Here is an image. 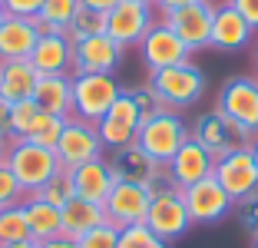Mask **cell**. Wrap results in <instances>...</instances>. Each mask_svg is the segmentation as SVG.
Wrapping results in <instances>:
<instances>
[{
  "label": "cell",
  "mask_w": 258,
  "mask_h": 248,
  "mask_svg": "<svg viewBox=\"0 0 258 248\" xmlns=\"http://www.w3.org/2000/svg\"><path fill=\"white\" fill-rule=\"evenodd\" d=\"M63 33H67L70 43L86 40V37H96V33H106V14L90 10V7H80V10H76V17L70 20V27Z\"/></svg>",
  "instance_id": "29"
},
{
  "label": "cell",
  "mask_w": 258,
  "mask_h": 248,
  "mask_svg": "<svg viewBox=\"0 0 258 248\" xmlns=\"http://www.w3.org/2000/svg\"><path fill=\"white\" fill-rule=\"evenodd\" d=\"M255 76H258V43H255Z\"/></svg>",
  "instance_id": "48"
},
{
  "label": "cell",
  "mask_w": 258,
  "mask_h": 248,
  "mask_svg": "<svg viewBox=\"0 0 258 248\" xmlns=\"http://www.w3.org/2000/svg\"><path fill=\"white\" fill-rule=\"evenodd\" d=\"M166 175L175 182V185H192V182H199V179H209L212 175V169H215V156L209 149H205L202 143H196V139H185L182 146H179V152H175L172 159H169L166 165Z\"/></svg>",
  "instance_id": "17"
},
{
  "label": "cell",
  "mask_w": 258,
  "mask_h": 248,
  "mask_svg": "<svg viewBox=\"0 0 258 248\" xmlns=\"http://www.w3.org/2000/svg\"><path fill=\"white\" fill-rule=\"evenodd\" d=\"M76 10H80V0H43V7H40V14H37L40 33L67 30L70 20L76 17Z\"/></svg>",
  "instance_id": "27"
},
{
  "label": "cell",
  "mask_w": 258,
  "mask_h": 248,
  "mask_svg": "<svg viewBox=\"0 0 258 248\" xmlns=\"http://www.w3.org/2000/svg\"><path fill=\"white\" fill-rule=\"evenodd\" d=\"M7 20V10H4V4H0V23Z\"/></svg>",
  "instance_id": "47"
},
{
  "label": "cell",
  "mask_w": 258,
  "mask_h": 248,
  "mask_svg": "<svg viewBox=\"0 0 258 248\" xmlns=\"http://www.w3.org/2000/svg\"><path fill=\"white\" fill-rule=\"evenodd\" d=\"M149 86L156 90V96L166 109L179 113V109H189L205 96V73L192 60H185V63L149 73Z\"/></svg>",
  "instance_id": "4"
},
{
  "label": "cell",
  "mask_w": 258,
  "mask_h": 248,
  "mask_svg": "<svg viewBox=\"0 0 258 248\" xmlns=\"http://www.w3.org/2000/svg\"><path fill=\"white\" fill-rule=\"evenodd\" d=\"M119 0H80V7H90V10H99V14H109Z\"/></svg>",
  "instance_id": "41"
},
{
  "label": "cell",
  "mask_w": 258,
  "mask_h": 248,
  "mask_svg": "<svg viewBox=\"0 0 258 248\" xmlns=\"http://www.w3.org/2000/svg\"><path fill=\"white\" fill-rule=\"evenodd\" d=\"M126 46H119L109 33L76 40L73 43V73H116L122 67Z\"/></svg>",
  "instance_id": "15"
},
{
  "label": "cell",
  "mask_w": 258,
  "mask_h": 248,
  "mask_svg": "<svg viewBox=\"0 0 258 248\" xmlns=\"http://www.w3.org/2000/svg\"><path fill=\"white\" fill-rule=\"evenodd\" d=\"M40 248H80L73 238H67V235H56V238H46L40 241Z\"/></svg>",
  "instance_id": "42"
},
{
  "label": "cell",
  "mask_w": 258,
  "mask_h": 248,
  "mask_svg": "<svg viewBox=\"0 0 258 248\" xmlns=\"http://www.w3.org/2000/svg\"><path fill=\"white\" fill-rule=\"evenodd\" d=\"M56 159H60V169H76V165H86L93 159H103V139H99V129L86 119H76L70 116L67 126L60 133V143H56Z\"/></svg>",
  "instance_id": "8"
},
{
  "label": "cell",
  "mask_w": 258,
  "mask_h": 248,
  "mask_svg": "<svg viewBox=\"0 0 258 248\" xmlns=\"http://www.w3.org/2000/svg\"><path fill=\"white\" fill-rule=\"evenodd\" d=\"M215 109L238 133L248 136V143H251L258 136V76H228L219 90Z\"/></svg>",
  "instance_id": "5"
},
{
  "label": "cell",
  "mask_w": 258,
  "mask_h": 248,
  "mask_svg": "<svg viewBox=\"0 0 258 248\" xmlns=\"http://www.w3.org/2000/svg\"><path fill=\"white\" fill-rule=\"evenodd\" d=\"M119 248H169V241L159 238L149 225H129L119 232Z\"/></svg>",
  "instance_id": "33"
},
{
  "label": "cell",
  "mask_w": 258,
  "mask_h": 248,
  "mask_svg": "<svg viewBox=\"0 0 258 248\" xmlns=\"http://www.w3.org/2000/svg\"><path fill=\"white\" fill-rule=\"evenodd\" d=\"M33 196H40L43 202L56 205V209H63V205L70 202V199H76V189H73V175L67 172V169H60V172L53 175L50 182H43V185L33 192Z\"/></svg>",
  "instance_id": "31"
},
{
  "label": "cell",
  "mask_w": 258,
  "mask_h": 248,
  "mask_svg": "<svg viewBox=\"0 0 258 248\" xmlns=\"http://www.w3.org/2000/svg\"><path fill=\"white\" fill-rule=\"evenodd\" d=\"M30 67L40 76H60V73H73V43L67 40L63 30H50L40 33L37 46L30 53Z\"/></svg>",
  "instance_id": "18"
},
{
  "label": "cell",
  "mask_w": 258,
  "mask_h": 248,
  "mask_svg": "<svg viewBox=\"0 0 258 248\" xmlns=\"http://www.w3.org/2000/svg\"><path fill=\"white\" fill-rule=\"evenodd\" d=\"M129 93H133V99H136L139 116H143V119H149L152 113H159V109H162V103H159V96H156V90L149 86V80H146L143 86H129Z\"/></svg>",
  "instance_id": "36"
},
{
  "label": "cell",
  "mask_w": 258,
  "mask_h": 248,
  "mask_svg": "<svg viewBox=\"0 0 258 248\" xmlns=\"http://www.w3.org/2000/svg\"><path fill=\"white\" fill-rule=\"evenodd\" d=\"M37 40H40L37 17H7L0 23V63L30 60Z\"/></svg>",
  "instance_id": "19"
},
{
  "label": "cell",
  "mask_w": 258,
  "mask_h": 248,
  "mask_svg": "<svg viewBox=\"0 0 258 248\" xmlns=\"http://www.w3.org/2000/svg\"><path fill=\"white\" fill-rule=\"evenodd\" d=\"M189 136H192V129L185 126L182 116L175 113V109H166V106H162L159 113H152L149 119H143V126H139V133H136V146L156 165H166Z\"/></svg>",
  "instance_id": "3"
},
{
  "label": "cell",
  "mask_w": 258,
  "mask_h": 248,
  "mask_svg": "<svg viewBox=\"0 0 258 248\" xmlns=\"http://www.w3.org/2000/svg\"><path fill=\"white\" fill-rule=\"evenodd\" d=\"M251 37H255V30H251L248 20H245V17L238 14L228 0L215 7V20H212V37H209V46L232 53V50H245V46L251 43Z\"/></svg>",
  "instance_id": "20"
},
{
  "label": "cell",
  "mask_w": 258,
  "mask_h": 248,
  "mask_svg": "<svg viewBox=\"0 0 258 248\" xmlns=\"http://www.w3.org/2000/svg\"><path fill=\"white\" fill-rule=\"evenodd\" d=\"M7 17H37L40 7H43V0H0Z\"/></svg>",
  "instance_id": "37"
},
{
  "label": "cell",
  "mask_w": 258,
  "mask_h": 248,
  "mask_svg": "<svg viewBox=\"0 0 258 248\" xmlns=\"http://www.w3.org/2000/svg\"><path fill=\"white\" fill-rule=\"evenodd\" d=\"M70 175H73L76 196L86 199V202H96V205L106 202L109 189L116 185V175H113V169H109V159H93V162H86V165H76V169H70Z\"/></svg>",
  "instance_id": "21"
},
{
  "label": "cell",
  "mask_w": 258,
  "mask_h": 248,
  "mask_svg": "<svg viewBox=\"0 0 258 248\" xmlns=\"http://www.w3.org/2000/svg\"><path fill=\"white\" fill-rule=\"evenodd\" d=\"M0 73H4V63H0Z\"/></svg>",
  "instance_id": "50"
},
{
  "label": "cell",
  "mask_w": 258,
  "mask_h": 248,
  "mask_svg": "<svg viewBox=\"0 0 258 248\" xmlns=\"http://www.w3.org/2000/svg\"><path fill=\"white\" fill-rule=\"evenodd\" d=\"M146 189H149V196H152L149 199V212H146V225L166 241L182 238V235L192 228L189 209H185V199H182V185H175V182L166 175V169H162Z\"/></svg>",
  "instance_id": "1"
},
{
  "label": "cell",
  "mask_w": 258,
  "mask_h": 248,
  "mask_svg": "<svg viewBox=\"0 0 258 248\" xmlns=\"http://www.w3.org/2000/svg\"><path fill=\"white\" fill-rule=\"evenodd\" d=\"M251 248H258V235H251Z\"/></svg>",
  "instance_id": "49"
},
{
  "label": "cell",
  "mask_w": 258,
  "mask_h": 248,
  "mask_svg": "<svg viewBox=\"0 0 258 248\" xmlns=\"http://www.w3.org/2000/svg\"><path fill=\"white\" fill-rule=\"evenodd\" d=\"M156 23V4L146 0H119L113 10L106 14V33L119 46H139V40L149 33V27Z\"/></svg>",
  "instance_id": "10"
},
{
  "label": "cell",
  "mask_w": 258,
  "mask_h": 248,
  "mask_svg": "<svg viewBox=\"0 0 258 248\" xmlns=\"http://www.w3.org/2000/svg\"><path fill=\"white\" fill-rule=\"evenodd\" d=\"M40 73L30 67V60H10L4 63V73H0V99L7 103H20V99H33Z\"/></svg>",
  "instance_id": "25"
},
{
  "label": "cell",
  "mask_w": 258,
  "mask_h": 248,
  "mask_svg": "<svg viewBox=\"0 0 258 248\" xmlns=\"http://www.w3.org/2000/svg\"><path fill=\"white\" fill-rule=\"evenodd\" d=\"M63 126H67L63 116H53V113H43V109H40L37 119H33V126L27 129L23 139H30V143H37V146H46V149H56Z\"/></svg>",
  "instance_id": "28"
},
{
  "label": "cell",
  "mask_w": 258,
  "mask_h": 248,
  "mask_svg": "<svg viewBox=\"0 0 258 248\" xmlns=\"http://www.w3.org/2000/svg\"><path fill=\"white\" fill-rule=\"evenodd\" d=\"M162 20H166L169 27L179 33V40L196 53V50H202V46H209L212 20H215V4L212 0H192V4H185V7H179V10L162 14Z\"/></svg>",
  "instance_id": "14"
},
{
  "label": "cell",
  "mask_w": 258,
  "mask_h": 248,
  "mask_svg": "<svg viewBox=\"0 0 258 248\" xmlns=\"http://www.w3.org/2000/svg\"><path fill=\"white\" fill-rule=\"evenodd\" d=\"M4 162L10 165L14 179L20 182L23 196H33L43 182H50L56 172H60V159H56V152L46 149V146L30 143V139H10Z\"/></svg>",
  "instance_id": "2"
},
{
  "label": "cell",
  "mask_w": 258,
  "mask_h": 248,
  "mask_svg": "<svg viewBox=\"0 0 258 248\" xmlns=\"http://www.w3.org/2000/svg\"><path fill=\"white\" fill-rule=\"evenodd\" d=\"M0 248H40V241L27 238V241H14V245H0Z\"/></svg>",
  "instance_id": "44"
},
{
  "label": "cell",
  "mask_w": 258,
  "mask_h": 248,
  "mask_svg": "<svg viewBox=\"0 0 258 248\" xmlns=\"http://www.w3.org/2000/svg\"><path fill=\"white\" fill-rule=\"evenodd\" d=\"M192 139L202 143L215 159L225 156V152H232V149H238V146H248V136L238 133L219 109H209V113H202L196 122H192Z\"/></svg>",
  "instance_id": "16"
},
{
  "label": "cell",
  "mask_w": 258,
  "mask_h": 248,
  "mask_svg": "<svg viewBox=\"0 0 258 248\" xmlns=\"http://www.w3.org/2000/svg\"><path fill=\"white\" fill-rule=\"evenodd\" d=\"M146 4H152V0H146Z\"/></svg>",
  "instance_id": "51"
},
{
  "label": "cell",
  "mask_w": 258,
  "mask_h": 248,
  "mask_svg": "<svg viewBox=\"0 0 258 248\" xmlns=\"http://www.w3.org/2000/svg\"><path fill=\"white\" fill-rule=\"evenodd\" d=\"M76 245L80 248H119V228L103 222V225H96L93 232H86Z\"/></svg>",
  "instance_id": "34"
},
{
  "label": "cell",
  "mask_w": 258,
  "mask_h": 248,
  "mask_svg": "<svg viewBox=\"0 0 258 248\" xmlns=\"http://www.w3.org/2000/svg\"><path fill=\"white\" fill-rule=\"evenodd\" d=\"M182 199H185V209H189L192 225H215V222L228 218V212L235 209V202L228 199V192L212 179V175L185 185Z\"/></svg>",
  "instance_id": "11"
},
{
  "label": "cell",
  "mask_w": 258,
  "mask_h": 248,
  "mask_svg": "<svg viewBox=\"0 0 258 248\" xmlns=\"http://www.w3.org/2000/svg\"><path fill=\"white\" fill-rule=\"evenodd\" d=\"M23 202V189L20 182L14 179L7 162H0V209H7V205H20Z\"/></svg>",
  "instance_id": "35"
},
{
  "label": "cell",
  "mask_w": 258,
  "mask_h": 248,
  "mask_svg": "<svg viewBox=\"0 0 258 248\" xmlns=\"http://www.w3.org/2000/svg\"><path fill=\"white\" fill-rule=\"evenodd\" d=\"M149 189L136 185V182H116L109 189L106 202H103V215L109 225L122 228L129 225H146V212H149Z\"/></svg>",
  "instance_id": "13"
},
{
  "label": "cell",
  "mask_w": 258,
  "mask_h": 248,
  "mask_svg": "<svg viewBox=\"0 0 258 248\" xmlns=\"http://www.w3.org/2000/svg\"><path fill=\"white\" fill-rule=\"evenodd\" d=\"M228 4H232V7H235L245 20H248L251 30L258 33V0H228Z\"/></svg>",
  "instance_id": "39"
},
{
  "label": "cell",
  "mask_w": 258,
  "mask_h": 248,
  "mask_svg": "<svg viewBox=\"0 0 258 248\" xmlns=\"http://www.w3.org/2000/svg\"><path fill=\"white\" fill-rule=\"evenodd\" d=\"M106 222V215H103V205L96 202H86V199H70L67 205L60 209V235H67V238L80 241L86 232H93L96 225H103Z\"/></svg>",
  "instance_id": "24"
},
{
  "label": "cell",
  "mask_w": 258,
  "mask_h": 248,
  "mask_svg": "<svg viewBox=\"0 0 258 248\" xmlns=\"http://www.w3.org/2000/svg\"><path fill=\"white\" fill-rule=\"evenodd\" d=\"M4 156H7V143L0 139V162H4Z\"/></svg>",
  "instance_id": "46"
},
{
  "label": "cell",
  "mask_w": 258,
  "mask_h": 248,
  "mask_svg": "<svg viewBox=\"0 0 258 248\" xmlns=\"http://www.w3.org/2000/svg\"><path fill=\"white\" fill-rule=\"evenodd\" d=\"M33 99L43 113H53L70 119L73 116V73H60V76H40Z\"/></svg>",
  "instance_id": "23"
},
{
  "label": "cell",
  "mask_w": 258,
  "mask_h": 248,
  "mask_svg": "<svg viewBox=\"0 0 258 248\" xmlns=\"http://www.w3.org/2000/svg\"><path fill=\"white\" fill-rule=\"evenodd\" d=\"M139 126H143L139 106H136V99H133V93L122 86L119 99H116V103L106 109V116L96 122L99 139H103V149H106V152H116V149H122V146L136 143Z\"/></svg>",
  "instance_id": "9"
},
{
  "label": "cell",
  "mask_w": 258,
  "mask_h": 248,
  "mask_svg": "<svg viewBox=\"0 0 258 248\" xmlns=\"http://www.w3.org/2000/svg\"><path fill=\"white\" fill-rule=\"evenodd\" d=\"M248 152H251V159H255V165H258V136L248 143Z\"/></svg>",
  "instance_id": "45"
},
{
  "label": "cell",
  "mask_w": 258,
  "mask_h": 248,
  "mask_svg": "<svg viewBox=\"0 0 258 248\" xmlns=\"http://www.w3.org/2000/svg\"><path fill=\"white\" fill-rule=\"evenodd\" d=\"M119 93L122 86L113 73H73V116L96 126Z\"/></svg>",
  "instance_id": "6"
},
{
  "label": "cell",
  "mask_w": 258,
  "mask_h": 248,
  "mask_svg": "<svg viewBox=\"0 0 258 248\" xmlns=\"http://www.w3.org/2000/svg\"><path fill=\"white\" fill-rule=\"evenodd\" d=\"M0 139L10 143V103L0 99Z\"/></svg>",
  "instance_id": "40"
},
{
  "label": "cell",
  "mask_w": 258,
  "mask_h": 248,
  "mask_svg": "<svg viewBox=\"0 0 258 248\" xmlns=\"http://www.w3.org/2000/svg\"><path fill=\"white\" fill-rule=\"evenodd\" d=\"M156 4V10H159V17L162 14H169V10H179V7H185V4H192V0H152Z\"/></svg>",
  "instance_id": "43"
},
{
  "label": "cell",
  "mask_w": 258,
  "mask_h": 248,
  "mask_svg": "<svg viewBox=\"0 0 258 248\" xmlns=\"http://www.w3.org/2000/svg\"><path fill=\"white\" fill-rule=\"evenodd\" d=\"M30 238V225L23 215V205H7L0 209V245H14V241Z\"/></svg>",
  "instance_id": "30"
},
{
  "label": "cell",
  "mask_w": 258,
  "mask_h": 248,
  "mask_svg": "<svg viewBox=\"0 0 258 248\" xmlns=\"http://www.w3.org/2000/svg\"><path fill=\"white\" fill-rule=\"evenodd\" d=\"M139 53H143V63H146L149 73L166 70V67H175V63H185L192 56V50L179 40V33H175L162 17L152 23L149 33L139 40Z\"/></svg>",
  "instance_id": "12"
},
{
  "label": "cell",
  "mask_w": 258,
  "mask_h": 248,
  "mask_svg": "<svg viewBox=\"0 0 258 248\" xmlns=\"http://www.w3.org/2000/svg\"><path fill=\"white\" fill-rule=\"evenodd\" d=\"M109 169H113L116 182H136V185H149L156 175L162 172V165H156L136 143L122 146L109 156Z\"/></svg>",
  "instance_id": "22"
},
{
  "label": "cell",
  "mask_w": 258,
  "mask_h": 248,
  "mask_svg": "<svg viewBox=\"0 0 258 248\" xmlns=\"http://www.w3.org/2000/svg\"><path fill=\"white\" fill-rule=\"evenodd\" d=\"M212 179L225 189L228 199L235 205L245 202V199H251V196H258V165H255V159H251L248 146H238V149H232V152L215 159Z\"/></svg>",
  "instance_id": "7"
},
{
  "label": "cell",
  "mask_w": 258,
  "mask_h": 248,
  "mask_svg": "<svg viewBox=\"0 0 258 248\" xmlns=\"http://www.w3.org/2000/svg\"><path fill=\"white\" fill-rule=\"evenodd\" d=\"M238 222H242L251 235H258V196L238 202Z\"/></svg>",
  "instance_id": "38"
},
{
  "label": "cell",
  "mask_w": 258,
  "mask_h": 248,
  "mask_svg": "<svg viewBox=\"0 0 258 248\" xmlns=\"http://www.w3.org/2000/svg\"><path fill=\"white\" fill-rule=\"evenodd\" d=\"M23 215L30 225V238L33 241H46L60 235V209L50 202H43L40 196H23Z\"/></svg>",
  "instance_id": "26"
},
{
  "label": "cell",
  "mask_w": 258,
  "mask_h": 248,
  "mask_svg": "<svg viewBox=\"0 0 258 248\" xmlns=\"http://www.w3.org/2000/svg\"><path fill=\"white\" fill-rule=\"evenodd\" d=\"M40 106L37 99H20V103H10V139H23L27 129L33 126Z\"/></svg>",
  "instance_id": "32"
}]
</instances>
